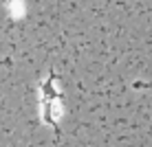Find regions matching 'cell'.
<instances>
[{
	"mask_svg": "<svg viewBox=\"0 0 152 147\" xmlns=\"http://www.w3.org/2000/svg\"><path fill=\"white\" fill-rule=\"evenodd\" d=\"M40 92H42V101H53L55 103V99H60V92L55 88V72H51L49 79L40 83Z\"/></svg>",
	"mask_w": 152,
	"mask_h": 147,
	"instance_id": "obj_1",
	"label": "cell"
},
{
	"mask_svg": "<svg viewBox=\"0 0 152 147\" xmlns=\"http://www.w3.org/2000/svg\"><path fill=\"white\" fill-rule=\"evenodd\" d=\"M42 121L57 130V119L53 117V101H42Z\"/></svg>",
	"mask_w": 152,
	"mask_h": 147,
	"instance_id": "obj_2",
	"label": "cell"
}]
</instances>
